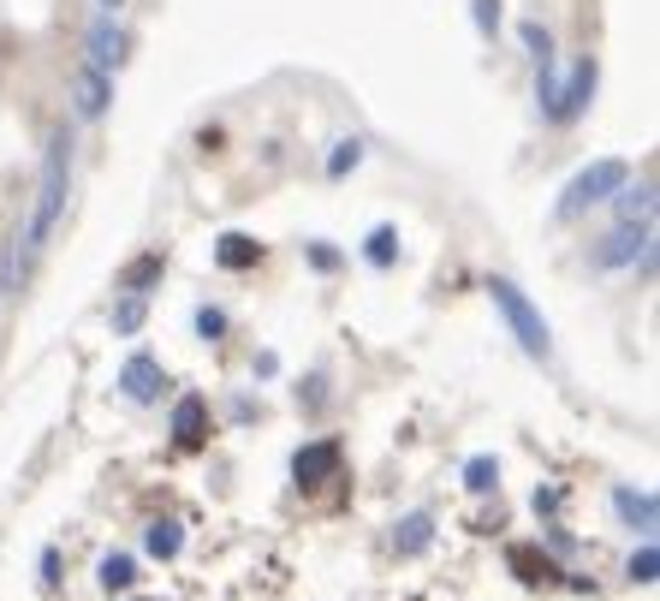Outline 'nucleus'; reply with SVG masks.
<instances>
[{
    "mask_svg": "<svg viewBox=\"0 0 660 601\" xmlns=\"http://www.w3.org/2000/svg\"><path fill=\"white\" fill-rule=\"evenodd\" d=\"M250 370H256V375H280V357H274V352H256Z\"/></svg>",
    "mask_w": 660,
    "mask_h": 601,
    "instance_id": "nucleus-28",
    "label": "nucleus"
},
{
    "mask_svg": "<svg viewBox=\"0 0 660 601\" xmlns=\"http://www.w3.org/2000/svg\"><path fill=\"white\" fill-rule=\"evenodd\" d=\"M560 506V489H535V512H553Z\"/></svg>",
    "mask_w": 660,
    "mask_h": 601,
    "instance_id": "nucleus-29",
    "label": "nucleus"
},
{
    "mask_svg": "<svg viewBox=\"0 0 660 601\" xmlns=\"http://www.w3.org/2000/svg\"><path fill=\"white\" fill-rule=\"evenodd\" d=\"M428 542H434V519H428V512H405V519H398V530H393V548H398L405 560H416Z\"/></svg>",
    "mask_w": 660,
    "mask_h": 601,
    "instance_id": "nucleus-13",
    "label": "nucleus"
},
{
    "mask_svg": "<svg viewBox=\"0 0 660 601\" xmlns=\"http://www.w3.org/2000/svg\"><path fill=\"white\" fill-rule=\"evenodd\" d=\"M108 101H114V78L96 72V66L83 60L78 78H72V108H78V119H101V114H108Z\"/></svg>",
    "mask_w": 660,
    "mask_h": 601,
    "instance_id": "nucleus-6",
    "label": "nucleus"
},
{
    "mask_svg": "<svg viewBox=\"0 0 660 601\" xmlns=\"http://www.w3.org/2000/svg\"><path fill=\"white\" fill-rule=\"evenodd\" d=\"M155 280H161V256H155V250H149V256H131V263L119 268V286H126L131 298H144Z\"/></svg>",
    "mask_w": 660,
    "mask_h": 601,
    "instance_id": "nucleus-16",
    "label": "nucleus"
},
{
    "mask_svg": "<svg viewBox=\"0 0 660 601\" xmlns=\"http://www.w3.org/2000/svg\"><path fill=\"white\" fill-rule=\"evenodd\" d=\"M197 334H203V339H220V334H227V311H215V304H197Z\"/></svg>",
    "mask_w": 660,
    "mask_h": 601,
    "instance_id": "nucleus-24",
    "label": "nucleus"
},
{
    "mask_svg": "<svg viewBox=\"0 0 660 601\" xmlns=\"http://www.w3.org/2000/svg\"><path fill=\"white\" fill-rule=\"evenodd\" d=\"M215 263H220V268H256V263H263V245H256L250 233H220Z\"/></svg>",
    "mask_w": 660,
    "mask_h": 601,
    "instance_id": "nucleus-14",
    "label": "nucleus"
},
{
    "mask_svg": "<svg viewBox=\"0 0 660 601\" xmlns=\"http://www.w3.org/2000/svg\"><path fill=\"white\" fill-rule=\"evenodd\" d=\"M489 298H494V311L506 316V328H512L518 346H524L530 357H542V364H548V357H553V334H548V316L524 298V286L506 280V274H494V280H489Z\"/></svg>",
    "mask_w": 660,
    "mask_h": 601,
    "instance_id": "nucleus-2",
    "label": "nucleus"
},
{
    "mask_svg": "<svg viewBox=\"0 0 660 601\" xmlns=\"http://www.w3.org/2000/svg\"><path fill=\"white\" fill-rule=\"evenodd\" d=\"M66 191H72V131L60 126L48 137V156H42V174H37V209H30L24 233H19L24 256H37L48 238H55L60 215H66Z\"/></svg>",
    "mask_w": 660,
    "mask_h": 601,
    "instance_id": "nucleus-1",
    "label": "nucleus"
},
{
    "mask_svg": "<svg viewBox=\"0 0 660 601\" xmlns=\"http://www.w3.org/2000/svg\"><path fill=\"white\" fill-rule=\"evenodd\" d=\"M131 583H137V560L131 554H108V560H101V590H108V595H126Z\"/></svg>",
    "mask_w": 660,
    "mask_h": 601,
    "instance_id": "nucleus-17",
    "label": "nucleus"
},
{
    "mask_svg": "<svg viewBox=\"0 0 660 601\" xmlns=\"http://www.w3.org/2000/svg\"><path fill=\"white\" fill-rule=\"evenodd\" d=\"M506 560L518 565V578H524V583H553V560L535 554V548H512Z\"/></svg>",
    "mask_w": 660,
    "mask_h": 601,
    "instance_id": "nucleus-19",
    "label": "nucleus"
},
{
    "mask_svg": "<svg viewBox=\"0 0 660 601\" xmlns=\"http://www.w3.org/2000/svg\"><path fill=\"white\" fill-rule=\"evenodd\" d=\"M144 322H149V304H144V298H131V292H126V298L114 304V334H126V339H131L137 328H144Z\"/></svg>",
    "mask_w": 660,
    "mask_h": 601,
    "instance_id": "nucleus-21",
    "label": "nucleus"
},
{
    "mask_svg": "<svg viewBox=\"0 0 660 601\" xmlns=\"http://www.w3.org/2000/svg\"><path fill=\"white\" fill-rule=\"evenodd\" d=\"M642 274L654 268V220H637V227H613L607 238H595V250H589V268L613 274V268H637Z\"/></svg>",
    "mask_w": 660,
    "mask_h": 601,
    "instance_id": "nucleus-4",
    "label": "nucleus"
},
{
    "mask_svg": "<svg viewBox=\"0 0 660 601\" xmlns=\"http://www.w3.org/2000/svg\"><path fill=\"white\" fill-rule=\"evenodd\" d=\"M464 489H471V494H494V489H500V459L476 453L471 465H464Z\"/></svg>",
    "mask_w": 660,
    "mask_h": 601,
    "instance_id": "nucleus-18",
    "label": "nucleus"
},
{
    "mask_svg": "<svg viewBox=\"0 0 660 601\" xmlns=\"http://www.w3.org/2000/svg\"><path fill=\"white\" fill-rule=\"evenodd\" d=\"M357 161H363V137H339V144L327 149V179H345Z\"/></svg>",
    "mask_w": 660,
    "mask_h": 601,
    "instance_id": "nucleus-20",
    "label": "nucleus"
},
{
    "mask_svg": "<svg viewBox=\"0 0 660 601\" xmlns=\"http://www.w3.org/2000/svg\"><path fill=\"white\" fill-rule=\"evenodd\" d=\"M494 24H500V0H476V30L494 37Z\"/></svg>",
    "mask_w": 660,
    "mask_h": 601,
    "instance_id": "nucleus-26",
    "label": "nucleus"
},
{
    "mask_svg": "<svg viewBox=\"0 0 660 601\" xmlns=\"http://www.w3.org/2000/svg\"><path fill=\"white\" fill-rule=\"evenodd\" d=\"M518 37H524V48L535 55V66H542V60H553V37H548L542 24H524V30H518Z\"/></svg>",
    "mask_w": 660,
    "mask_h": 601,
    "instance_id": "nucleus-25",
    "label": "nucleus"
},
{
    "mask_svg": "<svg viewBox=\"0 0 660 601\" xmlns=\"http://www.w3.org/2000/svg\"><path fill=\"white\" fill-rule=\"evenodd\" d=\"M144 548H149L155 560H173V554L185 548V524H179V519H155V524L144 530Z\"/></svg>",
    "mask_w": 660,
    "mask_h": 601,
    "instance_id": "nucleus-15",
    "label": "nucleus"
},
{
    "mask_svg": "<svg viewBox=\"0 0 660 601\" xmlns=\"http://www.w3.org/2000/svg\"><path fill=\"white\" fill-rule=\"evenodd\" d=\"M624 572H631L637 583H654V578H660V548H654V542H642L637 554H631V565H624Z\"/></svg>",
    "mask_w": 660,
    "mask_h": 601,
    "instance_id": "nucleus-23",
    "label": "nucleus"
},
{
    "mask_svg": "<svg viewBox=\"0 0 660 601\" xmlns=\"http://www.w3.org/2000/svg\"><path fill=\"white\" fill-rule=\"evenodd\" d=\"M613 215H619V227H637V220H654V185L642 179V185H619L613 197Z\"/></svg>",
    "mask_w": 660,
    "mask_h": 601,
    "instance_id": "nucleus-11",
    "label": "nucleus"
},
{
    "mask_svg": "<svg viewBox=\"0 0 660 601\" xmlns=\"http://www.w3.org/2000/svg\"><path fill=\"white\" fill-rule=\"evenodd\" d=\"M589 96H595V60H578V66H571V78L560 83V114H553V119H578L589 108Z\"/></svg>",
    "mask_w": 660,
    "mask_h": 601,
    "instance_id": "nucleus-10",
    "label": "nucleus"
},
{
    "mask_svg": "<svg viewBox=\"0 0 660 601\" xmlns=\"http://www.w3.org/2000/svg\"><path fill=\"white\" fill-rule=\"evenodd\" d=\"M309 263L327 274V268H339V250H334V245H309Z\"/></svg>",
    "mask_w": 660,
    "mask_h": 601,
    "instance_id": "nucleus-27",
    "label": "nucleus"
},
{
    "mask_svg": "<svg viewBox=\"0 0 660 601\" xmlns=\"http://www.w3.org/2000/svg\"><path fill=\"white\" fill-rule=\"evenodd\" d=\"M613 512L637 530L642 542H649V536H654V524H660V506H654V494H649V489H613Z\"/></svg>",
    "mask_w": 660,
    "mask_h": 601,
    "instance_id": "nucleus-9",
    "label": "nucleus"
},
{
    "mask_svg": "<svg viewBox=\"0 0 660 601\" xmlns=\"http://www.w3.org/2000/svg\"><path fill=\"white\" fill-rule=\"evenodd\" d=\"M619 185H631V161H619V156L589 161L583 174H571V185L560 191V203H553V220H578L583 209H595V203L613 197Z\"/></svg>",
    "mask_w": 660,
    "mask_h": 601,
    "instance_id": "nucleus-3",
    "label": "nucleus"
},
{
    "mask_svg": "<svg viewBox=\"0 0 660 601\" xmlns=\"http://www.w3.org/2000/svg\"><path fill=\"white\" fill-rule=\"evenodd\" d=\"M83 42H90V66H96V72H114V66L126 60V24H119V12H96Z\"/></svg>",
    "mask_w": 660,
    "mask_h": 601,
    "instance_id": "nucleus-5",
    "label": "nucleus"
},
{
    "mask_svg": "<svg viewBox=\"0 0 660 601\" xmlns=\"http://www.w3.org/2000/svg\"><path fill=\"white\" fill-rule=\"evenodd\" d=\"M119 7H126V0H96V12H119Z\"/></svg>",
    "mask_w": 660,
    "mask_h": 601,
    "instance_id": "nucleus-31",
    "label": "nucleus"
},
{
    "mask_svg": "<svg viewBox=\"0 0 660 601\" xmlns=\"http://www.w3.org/2000/svg\"><path fill=\"white\" fill-rule=\"evenodd\" d=\"M203 435H208V405H203V393H185V400L173 405V441L197 446Z\"/></svg>",
    "mask_w": 660,
    "mask_h": 601,
    "instance_id": "nucleus-12",
    "label": "nucleus"
},
{
    "mask_svg": "<svg viewBox=\"0 0 660 601\" xmlns=\"http://www.w3.org/2000/svg\"><path fill=\"white\" fill-rule=\"evenodd\" d=\"M55 578H60V554L48 548V554H42V583H55Z\"/></svg>",
    "mask_w": 660,
    "mask_h": 601,
    "instance_id": "nucleus-30",
    "label": "nucleus"
},
{
    "mask_svg": "<svg viewBox=\"0 0 660 601\" xmlns=\"http://www.w3.org/2000/svg\"><path fill=\"white\" fill-rule=\"evenodd\" d=\"M119 393H126L131 405L161 400V364H155L149 352H131V357H126V370H119Z\"/></svg>",
    "mask_w": 660,
    "mask_h": 601,
    "instance_id": "nucleus-7",
    "label": "nucleus"
},
{
    "mask_svg": "<svg viewBox=\"0 0 660 601\" xmlns=\"http://www.w3.org/2000/svg\"><path fill=\"white\" fill-rule=\"evenodd\" d=\"M363 256H370L375 268H393V263H398V233H393V227H375L370 245H363Z\"/></svg>",
    "mask_w": 660,
    "mask_h": 601,
    "instance_id": "nucleus-22",
    "label": "nucleus"
},
{
    "mask_svg": "<svg viewBox=\"0 0 660 601\" xmlns=\"http://www.w3.org/2000/svg\"><path fill=\"white\" fill-rule=\"evenodd\" d=\"M334 471H339V441H309V446H298V453H292V476H298L304 489L327 483Z\"/></svg>",
    "mask_w": 660,
    "mask_h": 601,
    "instance_id": "nucleus-8",
    "label": "nucleus"
}]
</instances>
